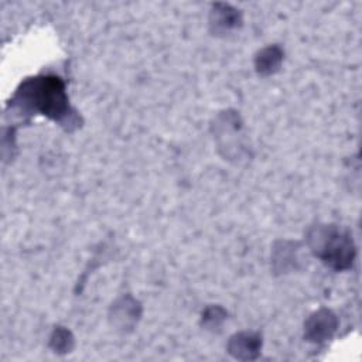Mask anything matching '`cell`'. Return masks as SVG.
I'll return each instance as SVG.
<instances>
[{
    "mask_svg": "<svg viewBox=\"0 0 362 362\" xmlns=\"http://www.w3.org/2000/svg\"><path fill=\"white\" fill-rule=\"evenodd\" d=\"M262 348V337L257 332H238L228 342L229 354L236 359H255Z\"/></svg>",
    "mask_w": 362,
    "mask_h": 362,
    "instance_id": "4",
    "label": "cell"
},
{
    "mask_svg": "<svg viewBox=\"0 0 362 362\" xmlns=\"http://www.w3.org/2000/svg\"><path fill=\"white\" fill-rule=\"evenodd\" d=\"M16 99L59 123H64L71 115L65 83L61 78L54 75L27 79L17 90Z\"/></svg>",
    "mask_w": 362,
    "mask_h": 362,
    "instance_id": "2",
    "label": "cell"
},
{
    "mask_svg": "<svg viewBox=\"0 0 362 362\" xmlns=\"http://www.w3.org/2000/svg\"><path fill=\"white\" fill-rule=\"evenodd\" d=\"M283 59V49L279 45H269L260 49L255 58L256 71L260 75H270L276 72Z\"/></svg>",
    "mask_w": 362,
    "mask_h": 362,
    "instance_id": "5",
    "label": "cell"
},
{
    "mask_svg": "<svg viewBox=\"0 0 362 362\" xmlns=\"http://www.w3.org/2000/svg\"><path fill=\"white\" fill-rule=\"evenodd\" d=\"M51 345L55 352H69V349L72 348V337L69 331L58 327L51 337Z\"/></svg>",
    "mask_w": 362,
    "mask_h": 362,
    "instance_id": "7",
    "label": "cell"
},
{
    "mask_svg": "<svg viewBox=\"0 0 362 362\" xmlns=\"http://www.w3.org/2000/svg\"><path fill=\"white\" fill-rule=\"evenodd\" d=\"M338 327L337 315L328 308H320L311 314L304 324V338L314 344L329 339Z\"/></svg>",
    "mask_w": 362,
    "mask_h": 362,
    "instance_id": "3",
    "label": "cell"
},
{
    "mask_svg": "<svg viewBox=\"0 0 362 362\" xmlns=\"http://www.w3.org/2000/svg\"><path fill=\"white\" fill-rule=\"evenodd\" d=\"M311 252L328 267L342 272L348 270L356 255L352 233L335 223H318L307 235Z\"/></svg>",
    "mask_w": 362,
    "mask_h": 362,
    "instance_id": "1",
    "label": "cell"
},
{
    "mask_svg": "<svg viewBox=\"0 0 362 362\" xmlns=\"http://www.w3.org/2000/svg\"><path fill=\"white\" fill-rule=\"evenodd\" d=\"M240 23V14L230 8L226 4H216L215 10L211 16V25L214 27V31H229L230 28L238 27Z\"/></svg>",
    "mask_w": 362,
    "mask_h": 362,
    "instance_id": "6",
    "label": "cell"
}]
</instances>
